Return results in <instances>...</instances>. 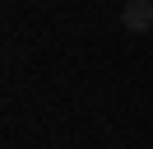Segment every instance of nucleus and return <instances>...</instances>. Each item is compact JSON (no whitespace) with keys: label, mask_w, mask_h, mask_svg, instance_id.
Listing matches in <instances>:
<instances>
[{"label":"nucleus","mask_w":153,"mask_h":149,"mask_svg":"<svg viewBox=\"0 0 153 149\" xmlns=\"http://www.w3.org/2000/svg\"><path fill=\"white\" fill-rule=\"evenodd\" d=\"M121 23L130 28V33H149V28H153V0H125Z\"/></svg>","instance_id":"f257e3e1"}]
</instances>
